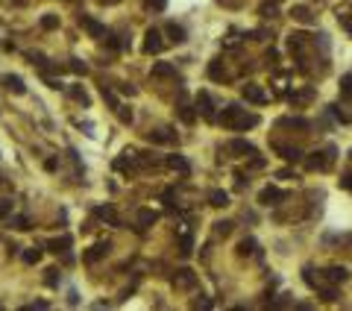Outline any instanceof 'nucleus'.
<instances>
[{
    "mask_svg": "<svg viewBox=\"0 0 352 311\" xmlns=\"http://www.w3.org/2000/svg\"><path fill=\"white\" fill-rule=\"evenodd\" d=\"M70 71L85 76V73H88V65H85V62H79V59H73V62H70Z\"/></svg>",
    "mask_w": 352,
    "mask_h": 311,
    "instance_id": "33",
    "label": "nucleus"
},
{
    "mask_svg": "<svg viewBox=\"0 0 352 311\" xmlns=\"http://www.w3.org/2000/svg\"><path fill=\"white\" fill-rule=\"evenodd\" d=\"M47 247H50V253H56V256H59V253H68V247H70V238H68V235H62V238H53Z\"/></svg>",
    "mask_w": 352,
    "mask_h": 311,
    "instance_id": "14",
    "label": "nucleus"
},
{
    "mask_svg": "<svg viewBox=\"0 0 352 311\" xmlns=\"http://www.w3.org/2000/svg\"><path fill=\"white\" fill-rule=\"evenodd\" d=\"M326 167H329V159H323V153H311L308 170H326Z\"/></svg>",
    "mask_w": 352,
    "mask_h": 311,
    "instance_id": "15",
    "label": "nucleus"
},
{
    "mask_svg": "<svg viewBox=\"0 0 352 311\" xmlns=\"http://www.w3.org/2000/svg\"><path fill=\"white\" fill-rule=\"evenodd\" d=\"M341 185H344V188H352V173H344V179H341Z\"/></svg>",
    "mask_w": 352,
    "mask_h": 311,
    "instance_id": "40",
    "label": "nucleus"
},
{
    "mask_svg": "<svg viewBox=\"0 0 352 311\" xmlns=\"http://www.w3.org/2000/svg\"><path fill=\"white\" fill-rule=\"evenodd\" d=\"M279 200H285V191H279V188H270V185H267V188L258 194V203H261V206H276Z\"/></svg>",
    "mask_w": 352,
    "mask_h": 311,
    "instance_id": "7",
    "label": "nucleus"
},
{
    "mask_svg": "<svg viewBox=\"0 0 352 311\" xmlns=\"http://www.w3.org/2000/svg\"><path fill=\"white\" fill-rule=\"evenodd\" d=\"M70 97H73V100H79L82 106H88V103H91V100H88V94H85V88H79V85H73V88H70Z\"/></svg>",
    "mask_w": 352,
    "mask_h": 311,
    "instance_id": "23",
    "label": "nucleus"
},
{
    "mask_svg": "<svg viewBox=\"0 0 352 311\" xmlns=\"http://www.w3.org/2000/svg\"><path fill=\"white\" fill-rule=\"evenodd\" d=\"M35 309H38V311H41V309H47V300H35V303H29V306H26L23 311H35Z\"/></svg>",
    "mask_w": 352,
    "mask_h": 311,
    "instance_id": "37",
    "label": "nucleus"
},
{
    "mask_svg": "<svg viewBox=\"0 0 352 311\" xmlns=\"http://www.w3.org/2000/svg\"><path fill=\"white\" fill-rule=\"evenodd\" d=\"M194 282H197V276H194V270H188V267H179V270L173 273V285H176V288H194Z\"/></svg>",
    "mask_w": 352,
    "mask_h": 311,
    "instance_id": "6",
    "label": "nucleus"
},
{
    "mask_svg": "<svg viewBox=\"0 0 352 311\" xmlns=\"http://www.w3.org/2000/svg\"><path fill=\"white\" fill-rule=\"evenodd\" d=\"M162 47H164V41H162V32L150 26V29L144 32V53H150V56H153V53H162Z\"/></svg>",
    "mask_w": 352,
    "mask_h": 311,
    "instance_id": "2",
    "label": "nucleus"
},
{
    "mask_svg": "<svg viewBox=\"0 0 352 311\" xmlns=\"http://www.w3.org/2000/svg\"><path fill=\"white\" fill-rule=\"evenodd\" d=\"M79 24H82V29H85L91 38H106V35H109V32H106V26H103L100 21L88 18V15H82V18H79Z\"/></svg>",
    "mask_w": 352,
    "mask_h": 311,
    "instance_id": "3",
    "label": "nucleus"
},
{
    "mask_svg": "<svg viewBox=\"0 0 352 311\" xmlns=\"http://www.w3.org/2000/svg\"><path fill=\"white\" fill-rule=\"evenodd\" d=\"M156 220H159V215H156L153 209H141V212H138V229H150Z\"/></svg>",
    "mask_w": 352,
    "mask_h": 311,
    "instance_id": "11",
    "label": "nucleus"
},
{
    "mask_svg": "<svg viewBox=\"0 0 352 311\" xmlns=\"http://www.w3.org/2000/svg\"><path fill=\"white\" fill-rule=\"evenodd\" d=\"M194 306H197V309H211V303H209V300H197Z\"/></svg>",
    "mask_w": 352,
    "mask_h": 311,
    "instance_id": "44",
    "label": "nucleus"
},
{
    "mask_svg": "<svg viewBox=\"0 0 352 311\" xmlns=\"http://www.w3.org/2000/svg\"><path fill=\"white\" fill-rule=\"evenodd\" d=\"M229 150H232V153H241V156H247V153H256V147H253L250 141H241V138L229 141Z\"/></svg>",
    "mask_w": 352,
    "mask_h": 311,
    "instance_id": "13",
    "label": "nucleus"
},
{
    "mask_svg": "<svg viewBox=\"0 0 352 311\" xmlns=\"http://www.w3.org/2000/svg\"><path fill=\"white\" fill-rule=\"evenodd\" d=\"M9 226L18 229V232H26V229H29V220H26L23 215H15V217H9Z\"/></svg>",
    "mask_w": 352,
    "mask_h": 311,
    "instance_id": "19",
    "label": "nucleus"
},
{
    "mask_svg": "<svg viewBox=\"0 0 352 311\" xmlns=\"http://www.w3.org/2000/svg\"><path fill=\"white\" fill-rule=\"evenodd\" d=\"M167 35H170L176 44H179V41H185V29H182V26H176V24H170V26H167Z\"/></svg>",
    "mask_w": 352,
    "mask_h": 311,
    "instance_id": "22",
    "label": "nucleus"
},
{
    "mask_svg": "<svg viewBox=\"0 0 352 311\" xmlns=\"http://www.w3.org/2000/svg\"><path fill=\"white\" fill-rule=\"evenodd\" d=\"M103 100H106V103H109V106H112V109L117 112V106H120V103H117V97H115L112 91H106V88H103Z\"/></svg>",
    "mask_w": 352,
    "mask_h": 311,
    "instance_id": "34",
    "label": "nucleus"
},
{
    "mask_svg": "<svg viewBox=\"0 0 352 311\" xmlns=\"http://www.w3.org/2000/svg\"><path fill=\"white\" fill-rule=\"evenodd\" d=\"M176 73V68L170 65V62H156L153 65V76H159V79H167V76H173Z\"/></svg>",
    "mask_w": 352,
    "mask_h": 311,
    "instance_id": "12",
    "label": "nucleus"
},
{
    "mask_svg": "<svg viewBox=\"0 0 352 311\" xmlns=\"http://www.w3.org/2000/svg\"><path fill=\"white\" fill-rule=\"evenodd\" d=\"M241 94H244V100H250V103H267V94H264L256 82H247V85L241 88Z\"/></svg>",
    "mask_w": 352,
    "mask_h": 311,
    "instance_id": "5",
    "label": "nucleus"
},
{
    "mask_svg": "<svg viewBox=\"0 0 352 311\" xmlns=\"http://www.w3.org/2000/svg\"><path fill=\"white\" fill-rule=\"evenodd\" d=\"M167 165H170V167H176V170H182V173L188 170V162H185L182 156H170V159H167Z\"/></svg>",
    "mask_w": 352,
    "mask_h": 311,
    "instance_id": "26",
    "label": "nucleus"
},
{
    "mask_svg": "<svg viewBox=\"0 0 352 311\" xmlns=\"http://www.w3.org/2000/svg\"><path fill=\"white\" fill-rule=\"evenodd\" d=\"M132 162H135V153H123V156L115 162V167H117V170H129V167H132Z\"/></svg>",
    "mask_w": 352,
    "mask_h": 311,
    "instance_id": "20",
    "label": "nucleus"
},
{
    "mask_svg": "<svg viewBox=\"0 0 352 311\" xmlns=\"http://www.w3.org/2000/svg\"><path fill=\"white\" fill-rule=\"evenodd\" d=\"M341 24H344V26L352 32V15H344V18H341Z\"/></svg>",
    "mask_w": 352,
    "mask_h": 311,
    "instance_id": "42",
    "label": "nucleus"
},
{
    "mask_svg": "<svg viewBox=\"0 0 352 311\" xmlns=\"http://www.w3.org/2000/svg\"><path fill=\"white\" fill-rule=\"evenodd\" d=\"M59 26V15H44L41 18V29H56Z\"/></svg>",
    "mask_w": 352,
    "mask_h": 311,
    "instance_id": "25",
    "label": "nucleus"
},
{
    "mask_svg": "<svg viewBox=\"0 0 352 311\" xmlns=\"http://www.w3.org/2000/svg\"><path fill=\"white\" fill-rule=\"evenodd\" d=\"M291 15H294L297 21H303V24H308V21H311V12H308V6H297Z\"/></svg>",
    "mask_w": 352,
    "mask_h": 311,
    "instance_id": "21",
    "label": "nucleus"
},
{
    "mask_svg": "<svg viewBox=\"0 0 352 311\" xmlns=\"http://www.w3.org/2000/svg\"><path fill=\"white\" fill-rule=\"evenodd\" d=\"M94 215H97L100 220H109L112 226H120V220H117V215H115V209H112V206H97V209H94Z\"/></svg>",
    "mask_w": 352,
    "mask_h": 311,
    "instance_id": "10",
    "label": "nucleus"
},
{
    "mask_svg": "<svg viewBox=\"0 0 352 311\" xmlns=\"http://www.w3.org/2000/svg\"><path fill=\"white\" fill-rule=\"evenodd\" d=\"M144 6H147L150 12H162V9L167 6V0H144Z\"/></svg>",
    "mask_w": 352,
    "mask_h": 311,
    "instance_id": "32",
    "label": "nucleus"
},
{
    "mask_svg": "<svg viewBox=\"0 0 352 311\" xmlns=\"http://www.w3.org/2000/svg\"><path fill=\"white\" fill-rule=\"evenodd\" d=\"M276 150H279V153H282V159H288V162H300V159H303V153H300L297 147H282V144H279Z\"/></svg>",
    "mask_w": 352,
    "mask_h": 311,
    "instance_id": "17",
    "label": "nucleus"
},
{
    "mask_svg": "<svg viewBox=\"0 0 352 311\" xmlns=\"http://www.w3.org/2000/svg\"><path fill=\"white\" fill-rule=\"evenodd\" d=\"M120 91H123V94H129V97H135V94H138V88H135V85H120Z\"/></svg>",
    "mask_w": 352,
    "mask_h": 311,
    "instance_id": "39",
    "label": "nucleus"
},
{
    "mask_svg": "<svg viewBox=\"0 0 352 311\" xmlns=\"http://www.w3.org/2000/svg\"><path fill=\"white\" fill-rule=\"evenodd\" d=\"M220 123L226 126V129H250V126H256L258 123V118L256 115H247V109H241V106H226L223 112H220Z\"/></svg>",
    "mask_w": 352,
    "mask_h": 311,
    "instance_id": "1",
    "label": "nucleus"
},
{
    "mask_svg": "<svg viewBox=\"0 0 352 311\" xmlns=\"http://www.w3.org/2000/svg\"><path fill=\"white\" fill-rule=\"evenodd\" d=\"M9 212H12V203H9V200H0V220L9 217Z\"/></svg>",
    "mask_w": 352,
    "mask_h": 311,
    "instance_id": "36",
    "label": "nucleus"
},
{
    "mask_svg": "<svg viewBox=\"0 0 352 311\" xmlns=\"http://www.w3.org/2000/svg\"><path fill=\"white\" fill-rule=\"evenodd\" d=\"M326 279H329V282H347V267H329V270H326Z\"/></svg>",
    "mask_w": 352,
    "mask_h": 311,
    "instance_id": "18",
    "label": "nucleus"
},
{
    "mask_svg": "<svg viewBox=\"0 0 352 311\" xmlns=\"http://www.w3.org/2000/svg\"><path fill=\"white\" fill-rule=\"evenodd\" d=\"M197 106H200V115H203V118H214V103H211L209 91H200V94H197Z\"/></svg>",
    "mask_w": 352,
    "mask_h": 311,
    "instance_id": "8",
    "label": "nucleus"
},
{
    "mask_svg": "<svg viewBox=\"0 0 352 311\" xmlns=\"http://www.w3.org/2000/svg\"><path fill=\"white\" fill-rule=\"evenodd\" d=\"M109 250H112V244H109V241H97V244H94V247L82 256V259H85V264H94V262H100Z\"/></svg>",
    "mask_w": 352,
    "mask_h": 311,
    "instance_id": "4",
    "label": "nucleus"
},
{
    "mask_svg": "<svg viewBox=\"0 0 352 311\" xmlns=\"http://www.w3.org/2000/svg\"><path fill=\"white\" fill-rule=\"evenodd\" d=\"M214 232H217V235H223V238H226V235H229V232H232V223H229V220H220V223H214Z\"/></svg>",
    "mask_w": 352,
    "mask_h": 311,
    "instance_id": "31",
    "label": "nucleus"
},
{
    "mask_svg": "<svg viewBox=\"0 0 352 311\" xmlns=\"http://www.w3.org/2000/svg\"><path fill=\"white\" fill-rule=\"evenodd\" d=\"M23 262H26V264H38V262H41V250H38V247L26 250V253H23Z\"/></svg>",
    "mask_w": 352,
    "mask_h": 311,
    "instance_id": "24",
    "label": "nucleus"
},
{
    "mask_svg": "<svg viewBox=\"0 0 352 311\" xmlns=\"http://www.w3.org/2000/svg\"><path fill=\"white\" fill-rule=\"evenodd\" d=\"M117 118H120L123 123H132V112H129L126 106H117Z\"/></svg>",
    "mask_w": 352,
    "mask_h": 311,
    "instance_id": "35",
    "label": "nucleus"
},
{
    "mask_svg": "<svg viewBox=\"0 0 352 311\" xmlns=\"http://www.w3.org/2000/svg\"><path fill=\"white\" fill-rule=\"evenodd\" d=\"M103 3H117V0H103Z\"/></svg>",
    "mask_w": 352,
    "mask_h": 311,
    "instance_id": "45",
    "label": "nucleus"
},
{
    "mask_svg": "<svg viewBox=\"0 0 352 311\" xmlns=\"http://www.w3.org/2000/svg\"><path fill=\"white\" fill-rule=\"evenodd\" d=\"M341 91H344V97H352V76L344 79V88H341Z\"/></svg>",
    "mask_w": 352,
    "mask_h": 311,
    "instance_id": "38",
    "label": "nucleus"
},
{
    "mask_svg": "<svg viewBox=\"0 0 352 311\" xmlns=\"http://www.w3.org/2000/svg\"><path fill=\"white\" fill-rule=\"evenodd\" d=\"M3 85H6L12 94H23V91H26V85H23V79H21L18 73H6V76H3Z\"/></svg>",
    "mask_w": 352,
    "mask_h": 311,
    "instance_id": "9",
    "label": "nucleus"
},
{
    "mask_svg": "<svg viewBox=\"0 0 352 311\" xmlns=\"http://www.w3.org/2000/svg\"><path fill=\"white\" fill-rule=\"evenodd\" d=\"M44 273H47V276H44V282H47L50 288H56V285H59V270H56V267H47Z\"/></svg>",
    "mask_w": 352,
    "mask_h": 311,
    "instance_id": "28",
    "label": "nucleus"
},
{
    "mask_svg": "<svg viewBox=\"0 0 352 311\" xmlns=\"http://www.w3.org/2000/svg\"><path fill=\"white\" fill-rule=\"evenodd\" d=\"M68 303H70V306H76V303H79V297H76V291H70V294H68Z\"/></svg>",
    "mask_w": 352,
    "mask_h": 311,
    "instance_id": "43",
    "label": "nucleus"
},
{
    "mask_svg": "<svg viewBox=\"0 0 352 311\" xmlns=\"http://www.w3.org/2000/svg\"><path fill=\"white\" fill-rule=\"evenodd\" d=\"M191 247H194L191 235H182V238H179V253H182V256H191Z\"/></svg>",
    "mask_w": 352,
    "mask_h": 311,
    "instance_id": "27",
    "label": "nucleus"
},
{
    "mask_svg": "<svg viewBox=\"0 0 352 311\" xmlns=\"http://www.w3.org/2000/svg\"><path fill=\"white\" fill-rule=\"evenodd\" d=\"M209 203H211L214 209H223V206H229V194H226V191H211V194H209Z\"/></svg>",
    "mask_w": 352,
    "mask_h": 311,
    "instance_id": "16",
    "label": "nucleus"
},
{
    "mask_svg": "<svg viewBox=\"0 0 352 311\" xmlns=\"http://www.w3.org/2000/svg\"><path fill=\"white\" fill-rule=\"evenodd\" d=\"M323 300H329V303H332V300H335V288H326V291H323Z\"/></svg>",
    "mask_w": 352,
    "mask_h": 311,
    "instance_id": "41",
    "label": "nucleus"
},
{
    "mask_svg": "<svg viewBox=\"0 0 352 311\" xmlns=\"http://www.w3.org/2000/svg\"><path fill=\"white\" fill-rule=\"evenodd\" d=\"M209 76H211V79H223V76H226V71L220 68V62H211V68H209Z\"/></svg>",
    "mask_w": 352,
    "mask_h": 311,
    "instance_id": "29",
    "label": "nucleus"
},
{
    "mask_svg": "<svg viewBox=\"0 0 352 311\" xmlns=\"http://www.w3.org/2000/svg\"><path fill=\"white\" fill-rule=\"evenodd\" d=\"M238 253H241V256H250V253H256V241H253V238H247V241H241V247H238Z\"/></svg>",
    "mask_w": 352,
    "mask_h": 311,
    "instance_id": "30",
    "label": "nucleus"
}]
</instances>
